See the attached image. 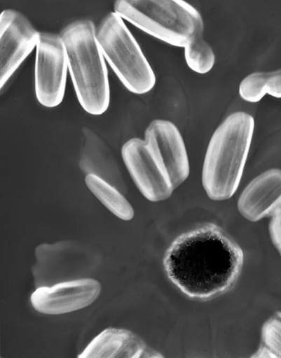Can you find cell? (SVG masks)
<instances>
[{
  "instance_id": "cell-1",
  "label": "cell",
  "mask_w": 281,
  "mask_h": 358,
  "mask_svg": "<svg viewBox=\"0 0 281 358\" xmlns=\"http://www.w3.org/2000/svg\"><path fill=\"white\" fill-rule=\"evenodd\" d=\"M243 264L240 245L212 223L177 236L163 258L169 280L186 296L199 301L212 299L233 289Z\"/></svg>"
},
{
  "instance_id": "cell-2",
  "label": "cell",
  "mask_w": 281,
  "mask_h": 358,
  "mask_svg": "<svg viewBox=\"0 0 281 358\" xmlns=\"http://www.w3.org/2000/svg\"><path fill=\"white\" fill-rule=\"evenodd\" d=\"M254 130L244 112L228 115L213 133L204 158L202 184L207 196L226 201L236 192L243 175Z\"/></svg>"
},
{
  "instance_id": "cell-3",
  "label": "cell",
  "mask_w": 281,
  "mask_h": 358,
  "mask_svg": "<svg viewBox=\"0 0 281 358\" xmlns=\"http://www.w3.org/2000/svg\"><path fill=\"white\" fill-rule=\"evenodd\" d=\"M60 36L80 105L90 115H103L110 104V85L94 23L87 20L73 22Z\"/></svg>"
},
{
  "instance_id": "cell-4",
  "label": "cell",
  "mask_w": 281,
  "mask_h": 358,
  "mask_svg": "<svg viewBox=\"0 0 281 358\" xmlns=\"http://www.w3.org/2000/svg\"><path fill=\"white\" fill-rule=\"evenodd\" d=\"M115 13L148 35L184 48L203 35L200 14L184 0H116Z\"/></svg>"
},
{
  "instance_id": "cell-5",
  "label": "cell",
  "mask_w": 281,
  "mask_h": 358,
  "mask_svg": "<svg viewBox=\"0 0 281 358\" xmlns=\"http://www.w3.org/2000/svg\"><path fill=\"white\" fill-rule=\"evenodd\" d=\"M97 36L106 61L130 92L142 95L153 90L154 72L121 17L109 13L97 29Z\"/></svg>"
},
{
  "instance_id": "cell-6",
  "label": "cell",
  "mask_w": 281,
  "mask_h": 358,
  "mask_svg": "<svg viewBox=\"0 0 281 358\" xmlns=\"http://www.w3.org/2000/svg\"><path fill=\"white\" fill-rule=\"evenodd\" d=\"M68 63L60 36L41 34L36 47L35 91L43 106H59L65 96Z\"/></svg>"
},
{
  "instance_id": "cell-7",
  "label": "cell",
  "mask_w": 281,
  "mask_h": 358,
  "mask_svg": "<svg viewBox=\"0 0 281 358\" xmlns=\"http://www.w3.org/2000/svg\"><path fill=\"white\" fill-rule=\"evenodd\" d=\"M41 34L22 13L4 10L0 16V88L3 89L36 49Z\"/></svg>"
},
{
  "instance_id": "cell-8",
  "label": "cell",
  "mask_w": 281,
  "mask_h": 358,
  "mask_svg": "<svg viewBox=\"0 0 281 358\" xmlns=\"http://www.w3.org/2000/svg\"><path fill=\"white\" fill-rule=\"evenodd\" d=\"M144 141L174 189L182 185L189 176L190 164L178 128L167 120H154L145 131Z\"/></svg>"
},
{
  "instance_id": "cell-9",
  "label": "cell",
  "mask_w": 281,
  "mask_h": 358,
  "mask_svg": "<svg viewBox=\"0 0 281 358\" xmlns=\"http://www.w3.org/2000/svg\"><path fill=\"white\" fill-rule=\"evenodd\" d=\"M123 162L141 194L151 202L169 199L174 189L144 140L132 138L123 146Z\"/></svg>"
},
{
  "instance_id": "cell-10",
  "label": "cell",
  "mask_w": 281,
  "mask_h": 358,
  "mask_svg": "<svg viewBox=\"0 0 281 358\" xmlns=\"http://www.w3.org/2000/svg\"><path fill=\"white\" fill-rule=\"evenodd\" d=\"M102 285L92 278L60 282L52 287H41L32 295L31 301L39 312L61 315L90 306L99 297Z\"/></svg>"
},
{
  "instance_id": "cell-11",
  "label": "cell",
  "mask_w": 281,
  "mask_h": 358,
  "mask_svg": "<svg viewBox=\"0 0 281 358\" xmlns=\"http://www.w3.org/2000/svg\"><path fill=\"white\" fill-rule=\"evenodd\" d=\"M238 210L247 220L273 217L281 208V170L270 169L254 178L242 192Z\"/></svg>"
},
{
  "instance_id": "cell-12",
  "label": "cell",
  "mask_w": 281,
  "mask_h": 358,
  "mask_svg": "<svg viewBox=\"0 0 281 358\" xmlns=\"http://www.w3.org/2000/svg\"><path fill=\"white\" fill-rule=\"evenodd\" d=\"M80 358L163 357L131 331L108 328L97 335L78 355Z\"/></svg>"
},
{
  "instance_id": "cell-13",
  "label": "cell",
  "mask_w": 281,
  "mask_h": 358,
  "mask_svg": "<svg viewBox=\"0 0 281 358\" xmlns=\"http://www.w3.org/2000/svg\"><path fill=\"white\" fill-rule=\"evenodd\" d=\"M85 181L90 191L114 215L124 221L132 220L134 209L118 190L94 173L87 175Z\"/></svg>"
},
{
  "instance_id": "cell-14",
  "label": "cell",
  "mask_w": 281,
  "mask_h": 358,
  "mask_svg": "<svg viewBox=\"0 0 281 358\" xmlns=\"http://www.w3.org/2000/svg\"><path fill=\"white\" fill-rule=\"evenodd\" d=\"M184 48L186 64L191 71L204 75L213 69L215 55L203 35L193 39Z\"/></svg>"
},
{
  "instance_id": "cell-15",
  "label": "cell",
  "mask_w": 281,
  "mask_h": 358,
  "mask_svg": "<svg viewBox=\"0 0 281 358\" xmlns=\"http://www.w3.org/2000/svg\"><path fill=\"white\" fill-rule=\"evenodd\" d=\"M240 98L248 103H256L267 95L266 91V72L252 73L245 77L239 86Z\"/></svg>"
},
{
  "instance_id": "cell-16",
  "label": "cell",
  "mask_w": 281,
  "mask_h": 358,
  "mask_svg": "<svg viewBox=\"0 0 281 358\" xmlns=\"http://www.w3.org/2000/svg\"><path fill=\"white\" fill-rule=\"evenodd\" d=\"M261 343L281 358V312H277L263 324L261 332Z\"/></svg>"
},
{
  "instance_id": "cell-17",
  "label": "cell",
  "mask_w": 281,
  "mask_h": 358,
  "mask_svg": "<svg viewBox=\"0 0 281 358\" xmlns=\"http://www.w3.org/2000/svg\"><path fill=\"white\" fill-rule=\"evenodd\" d=\"M266 94L276 99H281V69L266 72Z\"/></svg>"
},
{
  "instance_id": "cell-18",
  "label": "cell",
  "mask_w": 281,
  "mask_h": 358,
  "mask_svg": "<svg viewBox=\"0 0 281 358\" xmlns=\"http://www.w3.org/2000/svg\"><path fill=\"white\" fill-rule=\"evenodd\" d=\"M271 241L277 248L281 246V208L274 214L269 225Z\"/></svg>"
},
{
  "instance_id": "cell-19",
  "label": "cell",
  "mask_w": 281,
  "mask_h": 358,
  "mask_svg": "<svg viewBox=\"0 0 281 358\" xmlns=\"http://www.w3.org/2000/svg\"><path fill=\"white\" fill-rule=\"evenodd\" d=\"M252 357L258 358H275L272 351L263 343H261L259 348Z\"/></svg>"
},
{
  "instance_id": "cell-20",
  "label": "cell",
  "mask_w": 281,
  "mask_h": 358,
  "mask_svg": "<svg viewBox=\"0 0 281 358\" xmlns=\"http://www.w3.org/2000/svg\"><path fill=\"white\" fill-rule=\"evenodd\" d=\"M277 250H278V252H279V253H280V255L281 256V246L277 248Z\"/></svg>"
}]
</instances>
